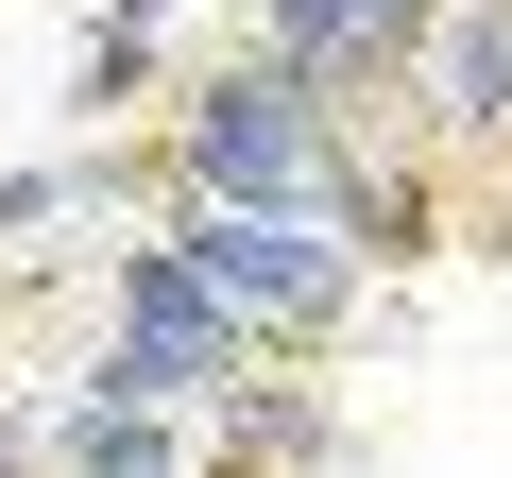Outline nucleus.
Instances as JSON below:
<instances>
[{
  "mask_svg": "<svg viewBox=\"0 0 512 478\" xmlns=\"http://www.w3.org/2000/svg\"><path fill=\"white\" fill-rule=\"evenodd\" d=\"M154 52H171V0H103V18H86V52H69V103H86V137L154 86Z\"/></svg>",
  "mask_w": 512,
  "mask_h": 478,
  "instance_id": "obj_9",
  "label": "nucleus"
},
{
  "mask_svg": "<svg viewBox=\"0 0 512 478\" xmlns=\"http://www.w3.org/2000/svg\"><path fill=\"white\" fill-rule=\"evenodd\" d=\"M0 478H52V410H0Z\"/></svg>",
  "mask_w": 512,
  "mask_h": 478,
  "instance_id": "obj_12",
  "label": "nucleus"
},
{
  "mask_svg": "<svg viewBox=\"0 0 512 478\" xmlns=\"http://www.w3.org/2000/svg\"><path fill=\"white\" fill-rule=\"evenodd\" d=\"M103 291H120V342H154V359H171L188 393L256 376V325H239V308H222V291H205V274L171 257V239H120V274H103Z\"/></svg>",
  "mask_w": 512,
  "mask_h": 478,
  "instance_id": "obj_5",
  "label": "nucleus"
},
{
  "mask_svg": "<svg viewBox=\"0 0 512 478\" xmlns=\"http://www.w3.org/2000/svg\"><path fill=\"white\" fill-rule=\"evenodd\" d=\"M444 0H256V52H274L291 86H325L342 120H376V86H410Z\"/></svg>",
  "mask_w": 512,
  "mask_h": 478,
  "instance_id": "obj_3",
  "label": "nucleus"
},
{
  "mask_svg": "<svg viewBox=\"0 0 512 478\" xmlns=\"http://www.w3.org/2000/svg\"><path fill=\"white\" fill-rule=\"evenodd\" d=\"M120 188V154H18V171H0V239H35V222H86Z\"/></svg>",
  "mask_w": 512,
  "mask_h": 478,
  "instance_id": "obj_10",
  "label": "nucleus"
},
{
  "mask_svg": "<svg viewBox=\"0 0 512 478\" xmlns=\"http://www.w3.org/2000/svg\"><path fill=\"white\" fill-rule=\"evenodd\" d=\"M308 461H342V393L325 376H222L205 393V478H308Z\"/></svg>",
  "mask_w": 512,
  "mask_h": 478,
  "instance_id": "obj_6",
  "label": "nucleus"
},
{
  "mask_svg": "<svg viewBox=\"0 0 512 478\" xmlns=\"http://www.w3.org/2000/svg\"><path fill=\"white\" fill-rule=\"evenodd\" d=\"M86 410H205V393H188L154 342H103V359H86Z\"/></svg>",
  "mask_w": 512,
  "mask_h": 478,
  "instance_id": "obj_11",
  "label": "nucleus"
},
{
  "mask_svg": "<svg viewBox=\"0 0 512 478\" xmlns=\"http://www.w3.org/2000/svg\"><path fill=\"white\" fill-rule=\"evenodd\" d=\"M410 137L427 154H512V0H444L410 52Z\"/></svg>",
  "mask_w": 512,
  "mask_h": 478,
  "instance_id": "obj_4",
  "label": "nucleus"
},
{
  "mask_svg": "<svg viewBox=\"0 0 512 478\" xmlns=\"http://www.w3.org/2000/svg\"><path fill=\"white\" fill-rule=\"evenodd\" d=\"M342 154H359V120L325 86H291L274 52H239V69H205L171 103V188L188 205H325Z\"/></svg>",
  "mask_w": 512,
  "mask_h": 478,
  "instance_id": "obj_1",
  "label": "nucleus"
},
{
  "mask_svg": "<svg viewBox=\"0 0 512 478\" xmlns=\"http://www.w3.org/2000/svg\"><path fill=\"white\" fill-rule=\"evenodd\" d=\"M325 239H342V257L359 274H410V257H444V171H427V137H359L342 154V188H325Z\"/></svg>",
  "mask_w": 512,
  "mask_h": 478,
  "instance_id": "obj_7",
  "label": "nucleus"
},
{
  "mask_svg": "<svg viewBox=\"0 0 512 478\" xmlns=\"http://www.w3.org/2000/svg\"><path fill=\"white\" fill-rule=\"evenodd\" d=\"M171 257L256 325V359L274 342H342V308H359V257L325 239V205H188L171 188Z\"/></svg>",
  "mask_w": 512,
  "mask_h": 478,
  "instance_id": "obj_2",
  "label": "nucleus"
},
{
  "mask_svg": "<svg viewBox=\"0 0 512 478\" xmlns=\"http://www.w3.org/2000/svg\"><path fill=\"white\" fill-rule=\"evenodd\" d=\"M52 478H205V444L171 427V410H52Z\"/></svg>",
  "mask_w": 512,
  "mask_h": 478,
  "instance_id": "obj_8",
  "label": "nucleus"
}]
</instances>
